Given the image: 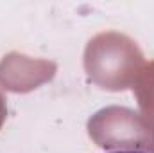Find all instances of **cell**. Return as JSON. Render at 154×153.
I'll return each mask as SVG.
<instances>
[{
	"mask_svg": "<svg viewBox=\"0 0 154 153\" xmlns=\"http://www.w3.org/2000/svg\"><path fill=\"white\" fill-rule=\"evenodd\" d=\"M111 153H142V151H111Z\"/></svg>",
	"mask_w": 154,
	"mask_h": 153,
	"instance_id": "1",
	"label": "cell"
}]
</instances>
